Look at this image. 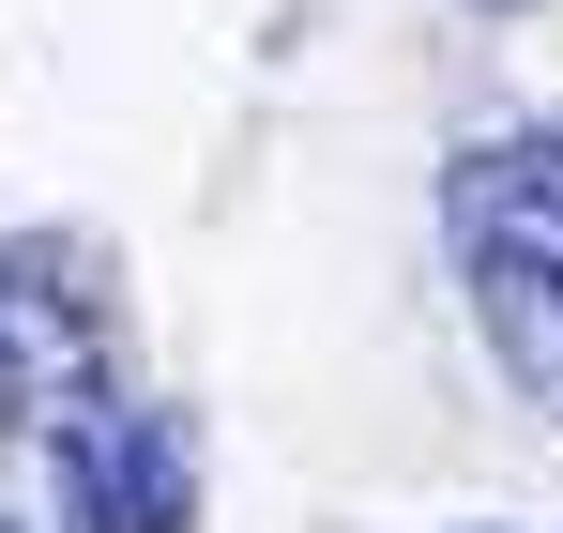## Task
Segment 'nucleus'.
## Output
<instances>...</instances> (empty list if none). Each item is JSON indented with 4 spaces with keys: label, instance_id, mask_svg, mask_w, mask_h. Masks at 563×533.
<instances>
[{
    "label": "nucleus",
    "instance_id": "f257e3e1",
    "mask_svg": "<svg viewBox=\"0 0 563 533\" xmlns=\"http://www.w3.org/2000/svg\"><path fill=\"white\" fill-rule=\"evenodd\" d=\"M442 214H457V274H472V320H487L503 381L533 412H563V138L549 122L472 138Z\"/></svg>",
    "mask_w": 563,
    "mask_h": 533
},
{
    "label": "nucleus",
    "instance_id": "f03ea898",
    "mask_svg": "<svg viewBox=\"0 0 563 533\" xmlns=\"http://www.w3.org/2000/svg\"><path fill=\"white\" fill-rule=\"evenodd\" d=\"M62 488H77L92 533H184V519H198L184 427H168V412H122V396H92V412L62 427Z\"/></svg>",
    "mask_w": 563,
    "mask_h": 533
},
{
    "label": "nucleus",
    "instance_id": "7ed1b4c3",
    "mask_svg": "<svg viewBox=\"0 0 563 533\" xmlns=\"http://www.w3.org/2000/svg\"><path fill=\"white\" fill-rule=\"evenodd\" d=\"M0 533H15V519H0Z\"/></svg>",
    "mask_w": 563,
    "mask_h": 533
}]
</instances>
